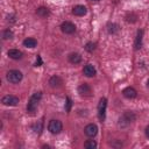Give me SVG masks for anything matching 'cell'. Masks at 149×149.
Segmentation results:
<instances>
[{
    "label": "cell",
    "mask_w": 149,
    "mask_h": 149,
    "mask_svg": "<svg viewBox=\"0 0 149 149\" xmlns=\"http://www.w3.org/2000/svg\"><path fill=\"white\" fill-rule=\"evenodd\" d=\"M36 44H37V41L35 38H31V37H28L23 41V45L27 48H35Z\"/></svg>",
    "instance_id": "obj_14"
},
{
    "label": "cell",
    "mask_w": 149,
    "mask_h": 149,
    "mask_svg": "<svg viewBox=\"0 0 149 149\" xmlns=\"http://www.w3.org/2000/svg\"><path fill=\"white\" fill-rule=\"evenodd\" d=\"M21 79H22V73L19 70H10L7 72V80L9 83L16 84V83L21 81Z\"/></svg>",
    "instance_id": "obj_2"
},
{
    "label": "cell",
    "mask_w": 149,
    "mask_h": 149,
    "mask_svg": "<svg viewBox=\"0 0 149 149\" xmlns=\"http://www.w3.org/2000/svg\"><path fill=\"white\" fill-rule=\"evenodd\" d=\"M85 49H86L87 51H90V52H91V51H93V50L95 49V44H94V43H92V42H88V43L86 44Z\"/></svg>",
    "instance_id": "obj_20"
},
{
    "label": "cell",
    "mask_w": 149,
    "mask_h": 149,
    "mask_svg": "<svg viewBox=\"0 0 149 149\" xmlns=\"http://www.w3.org/2000/svg\"><path fill=\"white\" fill-rule=\"evenodd\" d=\"M142 34H143L142 30H139L137 31L136 40H135V49H140L141 48V44H142Z\"/></svg>",
    "instance_id": "obj_17"
},
{
    "label": "cell",
    "mask_w": 149,
    "mask_h": 149,
    "mask_svg": "<svg viewBox=\"0 0 149 149\" xmlns=\"http://www.w3.org/2000/svg\"><path fill=\"white\" fill-rule=\"evenodd\" d=\"M36 13H37V15L41 16V17H45V16L49 15V10H48V8H45V7H40Z\"/></svg>",
    "instance_id": "obj_18"
},
{
    "label": "cell",
    "mask_w": 149,
    "mask_h": 149,
    "mask_svg": "<svg viewBox=\"0 0 149 149\" xmlns=\"http://www.w3.org/2000/svg\"><path fill=\"white\" fill-rule=\"evenodd\" d=\"M147 84H148V86H149V79H148V83H147Z\"/></svg>",
    "instance_id": "obj_26"
},
{
    "label": "cell",
    "mask_w": 149,
    "mask_h": 149,
    "mask_svg": "<svg viewBox=\"0 0 149 149\" xmlns=\"http://www.w3.org/2000/svg\"><path fill=\"white\" fill-rule=\"evenodd\" d=\"M134 119H135V115H134L133 113H130V112H126V113L120 118V125L125 122L123 126H128V125H130V123L134 121Z\"/></svg>",
    "instance_id": "obj_7"
},
{
    "label": "cell",
    "mask_w": 149,
    "mask_h": 149,
    "mask_svg": "<svg viewBox=\"0 0 149 149\" xmlns=\"http://www.w3.org/2000/svg\"><path fill=\"white\" fill-rule=\"evenodd\" d=\"M69 61H70L72 64H78V63L81 61V57H80L79 54H70Z\"/></svg>",
    "instance_id": "obj_15"
},
{
    "label": "cell",
    "mask_w": 149,
    "mask_h": 149,
    "mask_svg": "<svg viewBox=\"0 0 149 149\" xmlns=\"http://www.w3.org/2000/svg\"><path fill=\"white\" fill-rule=\"evenodd\" d=\"M78 92H79V94L80 95H91V93H92V90H91V87L87 85V84H81L79 87H78Z\"/></svg>",
    "instance_id": "obj_9"
},
{
    "label": "cell",
    "mask_w": 149,
    "mask_h": 149,
    "mask_svg": "<svg viewBox=\"0 0 149 149\" xmlns=\"http://www.w3.org/2000/svg\"><path fill=\"white\" fill-rule=\"evenodd\" d=\"M62 128H63V126H62V122H61L59 120H51V121L49 122V125H48V129H49L50 133H52V134H58V133H61Z\"/></svg>",
    "instance_id": "obj_3"
},
{
    "label": "cell",
    "mask_w": 149,
    "mask_h": 149,
    "mask_svg": "<svg viewBox=\"0 0 149 149\" xmlns=\"http://www.w3.org/2000/svg\"><path fill=\"white\" fill-rule=\"evenodd\" d=\"M85 134L87 135V136H90V137H93V136H95L97 135V132H98V127L94 125V123H90V125H87L86 127H85Z\"/></svg>",
    "instance_id": "obj_8"
},
{
    "label": "cell",
    "mask_w": 149,
    "mask_h": 149,
    "mask_svg": "<svg viewBox=\"0 0 149 149\" xmlns=\"http://www.w3.org/2000/svg\"><path fill=\"white\" fill-rule=\"evenodd\" d=\"M108 27H109V28H108V31H109V33H116V31L119 30V28H118L116 24H109Z\"/></svg>",
    "instance_id": "obj_21"
},
{
    "label": "cell",
    "mask_w": 149,
    "mask_h": 149,
    "mask_svg": "<svg viewBox=\"0 0 149 149\" xmlns=\"http://www.w3.org/2000/svg\"><path fill=\"white\" fill-rule=\"evenodd\" d=\"M122 94H123L126 98H128V99H133V98L136 97L137 92H136L135 88H133V87H126V88L122 91Z\"/></svg>",
    "instance_id": "obj_10"
},
{
    "label": "cell",
    "mask_w": 149,
    "mask_h": 149,
    "mask_svg": "<svg viewBox=\"0 0 149 149\" xmlns=\"http://www.w3.org/2000/svg\"><path fill=\"white\" fill-rule=\"evenodd\" d=\"M92 1H99V0H92Z\"/></svg>",
    "instance_id": "obj_27"
},
{
    "label": "cell",
    "mask_w": 149,
    "mask_h": 149,
    "mask_svg": "<svg viewBox=\"0 0 149 149\" xmlns=\"http://www.w3.org/2000/svg\"><path fill=\"white\" fill-rule=\"evenodd\" d=\"M61 29L64 34H72L74 33L76 30V26L72 23V22H69V21H65L61 24Z\"/></svg>",
    "instance_id": "obj_6"
},
{
    "label": "cell",
    "mask_w": 149,
    "mask_h": 149,
    "mask_svg": "<svg viewBox=\"0 0 149 149\" xmlns=\"http://www.w3.org/2000/svg\"><path fill=\"white\" fill-rule=\"evenodd\" d=\"M8 56L13 59H20L22 57V52L17 49H10V50H8Z\"/></svg>",
    "instance_id": "obj_12"
},
{
    "label": "cell",
    "mask_w": 149,
    "mask_h": 149,
    "mask_svg": "<svg viewBox=\"0 0 149 149\" xmlns=\"http://www.w3.org/2000/svg\"><path fill=\"white\" fill-rule=\"evenodd\" d=\"M84 147H85L86 149H93V148L97 147V143H95V141H93V140H88V141H86V142L84 143Z\"/></svg>",
    "instance_id": "obj_19"
},
{
    "label": "cell",
    "mask_w": 149,
    "mask_h": 149,
    "mask_svg": "<svg viewBox=\"0 0 149 149\" xmlns=\"http://www.w3.org/2000/svg\"><path fill=\"white\" fill-rule=\"evenodd\" d=\"M49 83H50V85H51L52 87H56V86H59V85L62 84V79H61L58 76H54V77L50 78Z\"/></svg>",
    "instance_id": "obj_16"
},
{
    "label": "cell",
    "mask_w": 149,
    "mask_h": 149,
    "mask_svg": "<svg viewBox=\"0 0 149 149\" xmlns=\"http://www.w3.org/2000/svg\"><path fill=\"white\" fill-rule=\"evenodd\" d=\"M41 97H42L41 92H36V93H34L31 95V98H30V100H29V102L27 105V111L28 112H34L36 109V107L38 105V101L41 100Z\"/></svg>",
    "instance_id": "obj_1"
},
{
    "label": "cell",
    "mask_w": 149,
    "mask_h": 149,
    "mask_svg": "<svg viewBox=\"0 0 149 149\" xmlns=\"http://www.w3.org/2000/svg\"><path fill=\"white\" fill-rule=\"evenodd\" d=\"M146 135L149 137V126H147V127H146Z\"/></svg>",
    "instance_id": "obj_25"
},
{
    "label": "cell",
    "mask_w": 149,
    "mask_h": 149,
    "mask_svg": "<svg viewBox=\"0 0 149 149\" xmlns=\"http://www.w3.org/2000/svg\"><path fill=\"white\" fill-rule=\"evenodd\" d=\"M72 13L74 15H77V16H83V15L86 14V7L85 6H81V5H77V6L73 7Z\"/></svg>",
    "instance_id": "obj_11"
},
{
    "label": "cell",
    "mask_w": 149,
    "mask_h": 149,
    "mask_svg": "<svg viewBox=\"0 0 149 149\" xmlns=\"http://www.w3.org/2000/svg\"><path fill=\"white\" fill-rule=\"evenodd\" d=\"M70 108H71V100L68 98V99H66V107H65V109L69 112V111H70Z\"/></svg>",
    "instance_id": "obj_23"
},
{
    "label": "cell",
    "mask_w": 149,
    "mask_h": 149,
    "mask_svg": "<svg viewBox=\"0 0 149 149\" xmlns=\"http://www.w3.org/2000/svg\"><path fill=\"white\" fill-rule=\"evenodd\" d=\"M35 65H36V66H40V65H42V59H41V57H40V56H37V59H36V63H35Z\"/></svg>",
    "instance_id": "obj_24"
},
{
    "label": "cell",
    "mask_w": 149,
    "mask_h": 149,
    "mask_svg": "<svg viewBox=\"0 0 149 149\" xmlns=\"http://www.w3.org/2000/svg\"><path fill=\"white\" fill-rule=\"evenodd\" d=\"M106 106H107V99L106 98H101L98 105V115L100 120L105 119V111H106Z\"/></svg>",
    "instance_id": "obj_5"
},
{
    "label": "cell",
    "mask_w": 149,
    "mask_h": 149,
    "mask_svg": "<svg viewBox=\"0 0 149 149\" xmlns=\"http://www.w3.org/2000/svg\"><path fill=\"white\" fill-rule=\"evenodd\" d=\"M12 36H13V34L10 30H6L3 33V38H12Z\"/></svg>",
    "instance_id": "obj_22"
},
{
    "label": "cell",
    "mask_w": 149,
    "mask_h": 149,
    "mask_svg": "<svg viewBox=\"0 0 149 149\" xmlns=\"http://www.w3.org/2000/svg\"><path fill=\"white\" fill-rule=\"evenodd\" d=\"M83 72H84V74L86 76V77H93L94 74H95V69L92 66V65H86L85 68H84V70H83Z\"/></svg>",
    "instance_id": "obj_13"
},
{
    "label": "cell",
    "mask_w": 149,
    "mask_h": 149,
    "mask_svg": "<svg viewBox=\"0 0 149 149\" xmlns=\"http://www.w3.org/2000/svg\"><path fill=\"white\" fill-rule=\"evenodd\" d=\"M1 102H2L3 105H6V106H15V105H17V102H19V98L15 97V95H9V94H8V95L2 97Z\"/></svg>",
    "instance_id": "obj_4"
}]
</instances>
